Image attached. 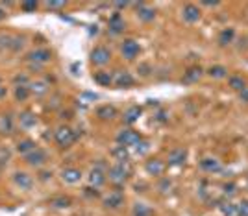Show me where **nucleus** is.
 <instances>
[{"label":"nucleus","mask_w":248,"mask_h":216,"mask_svg":"<svg viewBox=\"0 0 248 216\" xmlns=\"http://www.w3.org/2000/svg\"><path fill=\"white\" fill-rule=\"evenodd\" d=\"M54 141L60 148H71L76 143V133H74L71 128L67 126H60L56 131H54Z\"/></svg>","instance_id":"obj_1"},{"label":"nucleus","mask_w":248,"mask_h":216,"mask_svg":"<svg viewBox=\"0 0 248 216\" xmlns=\"http://www.w3.org/2000/svg\"><path fill=\"white\" fill-rule=\"evenodd\" d=\"M108 177H109V181L113 185H124L128 181V177H130V170L124 165H121V163H117V165L108 168Z\"/></svg>","instance_id":"obj_2"},{"label":"nucleus","mask_w":248,"mask_h":216,"mask_svg":"<svg viewBox=\"0 0 248 216\" xmlns=\"http://www.w3.org/2000/svg\"><path fill=\"white\" fill-rule=\"evenodd\" d=\"M111 61V50L104 44H98L91 50V63L96 65V67H104Z\"/></svg>","instance_id":"obj_3"},{"label":"nucleus","mask_w":248,"mask_h":216,"mask_svg":"<svg viewBox=\"0 0 248 216\" xmlns=\"http://www.w3.org/2000/svg\"><path fill=\"white\" fill-rule=\"evenodd\" d=\"M143 137L139 131H135L132 128H128V130H123V131H119L117 133V144H121V146H135V144L139 143Z\"/></svg>","instance_id":"obj_4"},{"label":"nucleus","mask_w":248,"mask_h":216,"mask_svg":"<svg viewBox=\"0 0 248 216\" xmlns=\"http://www.w3.org/2000/svg\"><path fill=\"white\" fill-rule=\"evenodd\" d=\"M24 161H26L30 166L41 168L43 165H46V161H48V154H46V150H43V148L37 146L33 152H30L28 155H24Z\"/></svg>","instance_id":"obj_5"},{"label":"nucleus","mask_w":248,"mask_h":216,"mask_svg":"<svg viewBox=\"0 0 248 216\" xmlns=\"http://www.w3.org/2000/svg\"><path fill=\"white\" fill-rule=\"evenodd\" d=\"M121 52H123L124 59L134 61L135 58L141 54V44L135 41V39H124L123 44H121Z\"/></svg>","instance_id":"obj_6"},{"label":"nucleus","mask_w":248,"mask_h":216,"mask_svg":"<svg viewBox=\"0 0 248 216\" xmlns=\"http://www.w3.org/2000/svg\"><path fill=\"white\" fill-rule=\"evenodd\" d=\"M106 179H108V170H104V165L98 163V165L89 172V185L94 187V188H98V187H102L104 183H106Z\"/></svg>","instance_id":"obj_7"},{"label":"nucleus","mask_w":248,"mask_h":216,"mask_svg":"<svg viewBox=\"0 0 248 216\" xmlns=\"http://www.w3.org/2000/svg\"><path fill=\"white\" fill-rule=\"evenodd\" d=\"M200 17H202L200 8L195 6V4H186V6L182 8V19H184L187 24H197V22L200 21Z\"/></svg>","instance_id":"obj_8"},{"label":"nucleus","mask_w":248,"mask_h":216,"mask_svg":"<svg viewBox=\"0 0 248 216\" xmlns=\"http://www.w3.org/2000/svg\"><path fill=\"white\" fill-rule=\"evenodd\" d=\"M145 170L148 175L159 177V175H163V172H165V163H163L161 159H157V157L148 159V161L145 163Z\"/></svg>","instance_id":"obj_9"},{"label":"nucleus","mask_w":248,"mask_h":216,"mask_svg":"<svg viewBox=\"0 0 248 216\" xmlns=\"http://www.w3.org/2000/svg\"><path fill=\"white\" fill-rule=\"evenodd\" d=\"M198 166H200V170H202V172H207V174H217V172L222 170L220 161L215 159V157H204V159L198 163Z\"/></svg>","instance_id":"obj_10"},{"label":"nucleus","mask_w":248,"mask_h":216,"mask_svg":"<svg viewBox=\"0 0 248 216\" xmlns=\"http://www.w3.org/2000/svg\"><path fill=\"white\" fill-rule=\"evenodd\" d=\"M52 59V52L48 48H37L28 54V61L35 63V65H45Z\"/></svg>","instance_id":"obj_11"},{"label":"nucleus","mask_w":248,"mask_h":216,"mask_svg":"<svg viewBox=\"0 0 248 216\" xmlns=\"http://www.w3.org/2000/svg\"><path fill=\"white\" fill-rule=\"evenodd\" d=\"M187 161V150L186 148H174L169 152V165L170 166H184Z\"/></svg>","instance_id":"obj_12"},{"label":"nucleus","mask_w":248,"mask_h":216,"mask_svg":"<svg viewBox=\"0 0 248 216\" xmlns=\"http://www.w3.org/2000/svg\"><path fill=\"white\" fill-rule=\"evenodd\" d=\"M113 83L117 87H121V89H128V87H132L135 83V78L128 71H119L115 74Z\"/></svg>","instance_id":"obj_13"},{"label":"nucleus","mask_w":248,"mask_h":216,"mask_svg":"<svg viewBox=\"0 0 248 216\" xmlns=\"http://www.w3.org/2000/svg\"><path fill=\"white\" fill-rule=\"evenodd\" d=\"M123 205H124V196L121 190H113V192H109V196L104 198V207H108V209H119V207Z\"/></svg>","instance_id":"obj_14"},{"label":"nucleus","mask_w":248,"mask_h":216,"mask_svg":"<svg viewBox=\"0 0 248 216\" xmlns=\"http://www.w3.org/2000/svg\"><path fill=\"white\" fill-rule=\"evenodd\" d=\"M13 181L17 187H21L22 190H31V187H33V177L28 172H15Z\"/></svg>","instance_id":"obj_15"},{"label":"nucleus","mask_w":248,"mask_h":216,"mask_svg":"<svg viewBox=\"0 0 248 216\" xmlns=\"http://www.w3.org/2000/svg\"><path fill=\"white\" fill-rule=\"evenodd\" d=\"M62 179L65 183H69V185H74V183H78L82 179V170L74 168V166H69V168H65L62 172Z\"/></svg>","instance_id":"obj_16"},{"label":"nucleus","mask_w":248,"mask_h":216,"mask_svg":"<svg viewBox=\"0 0 248 216\" xmlns=\"http://www.w3.org/2000/svg\"><path fill=\"white\" fill-rule=\"evenodd\" d=\"M137 17H139V21L143 22H152L155 19V10L148 8L145 4H137Z\"/></svg>","instance_id":"obj_17"},{"label":"nucleus","mask_w":248,"mask_h":216,"mask_svg":"<svg viewBox=\"0 0 248 216\" xmlns=\"http://www.w3.org/2000/svg\"><path fill=\"white\" fill-rule=\"evenodd\" d=\"M108 26H109V31L113 33V35H119L121 31H124V19L121 13H115L109 17V22H108Z\"/></svg>","instance_id":"obj_18"},{"label":"nucleus","mask_w":248,"mask_h":216,"mask_svg":"<svg viewBox=\"0 0 248 216\" xmlns=\"http://www.w3.org/2000/svg\"><path fill=\"white\" fill-rule=\"evenodd\" d=\"M111 157H113L117 163L124 165V163L130 159V152H128V148H126V146L117 144V146H113V148H111Z\"/></svg>","instance_id":"obj_19"},{"label":"nucleus","mask_w":248,"mask_h":216,"mask_svg":"<svg viewBox=\"0 0 248 216\" xmlns=\"http://www.w3.org/2000/svg\"><path fill=\"white\" fill-rule=\"evenodd\" d=\"M96 116H98L100 120H111V118L117 116V109H115L113 105L106 103V105H100V107L96 109Z\"/></svg>","instance_id":"obj_20"},{"label":"nucleus","mask_w":248,"mask_h":216,"mask_svg":"<svg viewBox=\"0 0 248 216\" xmlns=\"http://www.w3.org/2000/svg\"><path fill=\"white\" fill-rule=\"evenodd\" d=\"M204 71L200 67H189L186 72H184V82L186 83H197L200 78H202Z\"/></svg>","instance_id":"obj_21"},{"label":"nucleus","mask_w":248,"mask_h":216,"mask_svg":"<svg viewBox=\"0 0 248 216\" xmlns=\"http://www.w3.org/2000/svg\"><path fill=\"white\" fill-rule=\"evenodd\" d=\"M15 131V124H13V116L11 115H4L0 116V133L11 135Z\"/></svg>","instance_id":"obj_22"},{"label":"nucleus","mask_w":248,"mask_h":216,"mask_svg":"<svg viewBox=\"0 0 248 216\" xmlns=\"http://www.w3.org/2000/svg\"><path fill=\"white\" fill-rule=\"evenodd\" d=\"M93 80H94V83H98L100 87H109V85L113 83V76L106 71H98L93 74Z\"/></svg>","instance_id":"obj_23"},{"label":"nucleus","mask_w":248,"mask_h":216,"mask_svg":"<svg viewBox=\"0 0 248 216\" xmlns=\"http://www.w3.org/2000/svg\"><path fill=\"white\" fill-rule=\"evenodd\" d=\"M218 211H220V215L222 216H237V205L235 203H232V202H226V200H222V202H218Z\"/></svg>","instance_id":"obj_24"},{"label":"nucleus","mask_w":248,"mask_h":216,"mask_svg":"<svg viewBox=\"0 0 248 216\" xmlns=\"http://www.w3.org/2000/svg\"><path fill=\"white\" fill-rule=\"evenodd\" d=\"M143 113V107H139V105H132L126 113H124V122L126 124H134L139 120V116Z\"/></svg>","instance_id":"obj_25"},{"label":"nucleus","mask_w":248,"mask_h":216,"mask_svg":"<svg viewBox=\"0 0 248 216\" xmlns=\"http://www.w3.org/2000/svg\"><path fill=\"white\" fill-rule=\"evenodd\" d=\"M37 148V144H35V141H31V139H22V141H19V144H17V152L21 155H28L30 152H33Z\"/></svg>","instance_id":"obj_26"},{"label":"nucleus","mask_w":248,"mask_h":216,"mask_svg":"<svg viewBox=\"0 0 248 216\" xmlns=\"http://www.w3.org/2000/svg\"><path fill=\"white\" fill-rule=\"evenodd\" d=\"M228 85H230L233 91H237V93L247 89V82L243 80V76H237V74H233V76L228 78Z\"/></svg>","instance_id":"obj_27"},{"label":"nucleus","mask_w":248,"mask_h":216,"mask_svg":"<svg viewBox=\"0 0 248 216\" xmlns=\"http://www.w3.org/2000/svg\"><path fill=\"white\" fill-rule=\"evenodd\" d=\"M233 37H235V30L233 28H224V30H220V33H218V44L220 46H226V44H230V43L233 41Z\"/></svg>","instance_id":"obj_28"},{"label":"nucleus","mask_w":248,"mask_h":216,"mask_svg":"<svg viewBox=\"0 0 248 216\" xmlns=\"http://www.w3.org/2000/svg\"><path fill=\"white\" fill-rule=\"evenodd\" d=\"M50 205L56 209H67V207L73 205V200L69 196H54L50 200Z\"/></svg>","instance_id":"obj_29"},{"label":"nucleus","mask_w":248,"mask_h":216,"mask_svg":"<svg viewBox=\"0 0 248 216\" xmlns=\"http://www.w3.org/2000/svg\"><path fill=\"white\" fill-rule=\"evenodd\" d=\"M207 74H209L211 78H215V80H222V78L228 76V69L224 65H213V67L207 69Z\"/></svg>","instance_id":"obj_30"},{"label":"nucleus","mask_w":248,"mask_h":216,"mask_svg":"<svg viewBox=\"0 0 248 216\" xmlns=\"http://www.w3.org/2000/svg\"><path fill=\"white\" fill-rule=\"evenodd\" d=\"M19 120H21L22 128H33V126L37 124V118H35V115L30 113V111H24V113L19 115Z\"/></svg>","instance_id":"obj_31"},{"label":"nucleus","mask_w":248,"mask_h":216,"mask_svg":"<svg viewBox=\"0 0 248 216\" xmlns=\"http://www.w3.org/2000/svg\"><path fill=\"white\" fill-rule=\"evenodd\" d=\"M30 85H21V87H15V100L17 102H26L30 98Z\"/></svg>","instance_id":"obj_32"},{"label":"nucleus","mask_w":248,"mask_h":216,"mask_svg":"<svg viewBox=\"0 0 248 216\" xmlns=\"http://www.w3.org/2000/svg\"><path fill=\"white\" fill-rule=\"evenodd\" d=\"M48 91V83L43 82V80H39V82L35 83H30V93L35 94V96H41V94H45Z\"/></svg>","instance_id":"obj_33"},{"label":"nucleus","mask_w":248,"mask_h":216,"mask_svg":"<svg viewBox=\"0 0 248 216\" xmlns=\"http://www.w3.org/2000/svg\"><path fill=\"white\" fill-rule=\"evenodd\" d=\"M134 216H154V211L146 205V203H135Z\"/></svg>","instance_id":"obj_34"},{"label":"nucleus","mask_w":248,"mask_h":216,"mask_svg":"<svg viewBox=\"0 0 248 216\" xmlns=\"http://www.w3.org/2000/svg\"><path fill=\"white\" fill-rule=\"evenodd\" d=\"M11 43H13V35L10 33H2L0 35V50H11Z\"/></svg>","instance_id":"obj_35"},{"label":"nucleus","mask_w":248,"mask_h":216,"mask_svg":"<svg viewBox=\"0 0 248 216\" xmlns=\"http://www.w3.org/2000/svg\"><path fill=\"white\" fill-rule=\"evenodd\" d=\"M24 44V37L22 35H13V43H11V52H19Z\"/></svg>","instance_id":"obj_36"},{"label":"nucleus","mask_w":248,"mask_h":216,"mask_svg":"<svg viewBox=\"0 0 248 216\" xmlns=\"http://www.w3.org/2000/svg\"><path fill=\"white\" fill-rule=\"evenodd\" d=\"M11 159V152L6 146H0V165H6Z\"/></svg>","instance_id":"obj_37"},{"label":"nucleus","mask_w":248,"mask_h":216,"mask_svg":"<svg viewBox=\"0 0 248 216\" xmlns=\"http://www.w3.org/2000/svg\"><path fill=\"white\" fill-rule=\"evenodd\" d=\"M13 83L17 87H21V85H30V80L26 74H17V76H13Z\"/></svg>","instance_id":"obj_38"},{"label":"nucleus","mask_w":248,"mask_h":216,"mask_svg":"<svg viewBox=\"0 0 248 216\" xmlns=\"http://www.w3.org/2000/svg\"><path fill=\"white\" fill-rule=\"evenodd\" d=\"M148 148H150V144H148V141H143V139H141L139 143L135 144V152H137L139 155L146 154V152H148Z\"/></svg>","instance_id":"obj_39"},{"label":"nucleus","mask_w":248,"mask_h":216,"mask_svg":"<svg viewBox=\"0 0 248 216\" xmlns=\"http://www.w3.org/2000/svg\"><path fill=\"white\" fill-rule=\"evenodd\" d=\"M237 216H248V200H241L237 203Z\"/></svg>","instance_id":"obj_40"},{"label":"nucleus","mask_w":248,"mask_h":216,"mask_svg":"<svg viewBox=\"0 0 248 216\" xmlns=\"http://www.w3.org/2000/svg\"><path fill=\"white\" fill-rule=\"evenodd\" d=\"M21 8L26 11V13H31V11H35L39 8V4H37V2H22Z\"/></svg>","instance_id":"obj_41"},{"label":"nucleus","mask_w":248,"mask_h":216,"mask_svg":"<svg viewBox=\"0 0 248 216\" xmlns=\"http://www.w3.org/2000/svg\"><path fill=\"white\" fill-rule=\"evenodd\" d=\"M45 6H46L48 10H62V8L67 6V2H46Z\"/></svg>","instance_id":"obj_42"},{"label":"nucleus","mask_w":248,"mask_h":216,"mask_svg":"<svg viewBox=\"0 0 248 216\" xmlns=\"http://www.w3.org/2000/svg\"><path fill=\"white\" fill-rule=\"evenodd\" d=\"M222 188H224L222 192H224L226 196H232V194H235V192H237V190H235V185H233V183H226V185L222 187Z\"/></svg>","instance_id":"obj_43"},{"label":"nucleus","mask_w":248,"mask_h":216,"mask_svg":"<svg viewBox=\"0 0 248 216\" xmlns=\"http://www.w3.org/2000/svg\"><path fill=\"white\" fill-rule=\"evenodd\" d=\"M85 194L91 196V198H98L100 192H98V188H94V187H87V188H85Z\"/></svg>","instance_id":"obj_44"},{"label":"nucleus","mask_w":248,"mask_h":216,"mask_svg":"<svg viewBox=\"0 0 248 216\" xmlns=\"http://www.w3.org/2000/svg\"><path fill=\"white\" fill-rule=\"evenodd\" d=\"M157 188H159L161 192H167L165 188H170V181H169V179H163V181L159 183V187H157Z\"/></svg>","instance_id":"obj_45"},{"label":"nucleus","mask_w":248,"mask_h":216,"mask_svg":"<svg viewBox=\"0 0 248 216\" xmlns=\"http://www.w3.org/2000/svg\"><path fill=\"white\" fill-rule=\"evenodd\" d=\"M139 72H141V76H148V74H150V67H148V65H141V67H139Z\"/></svg>","instance_id":"obj_46"},{"label":"nucleus","mask_w":248,"mask_h":216,"mask_svg":"<svg viewBox=\"0 0 248 216\" xmlns=\"http://www.w3.org/2000/svg\"><path fill=\"white\" fill-rule=\"evenodd\" d=\"M239 98H241L243 102H247V103H248V87L245 89V91H241V93H239Z\"/></svg>","instance_id":"obj_47"},{"label":"nucleus","mask_w":248,"mask_h":216,"mask_svg":"<svg viewBox=\"0 0 248 216\" xmlns=\"http://www.w3.org/2000/svg\"><path fill=\"white\" fill-rule=\"evenodd\" d=\"M202 6H207V8H217L218 2H202Z\"/></svg>","instance_id":"obj_48"},{"label":"nucleus","mask_w":248,"mask_h":216,"mask_svg":"<svg viewBox=\"0 0 248 216\" xmlns=\"http://www.w3.org/2000/svg\"><path fill=\"white\" fill-rule=\"evenodd\" d=\"M48 177H52V174H50V172H41V179H43V181H46V179H48Z\"/></svg>","instance_id":"obj_49"},{"label":"nucleus","mask_w":248,"mask_h":216,"mask_svg":"<svg viewBox=\"0 0 248 216\" xmlns=\"http://www.w3.org/2000/svg\"><path fill=\"white\" fill-rule=\"evenodd\" d=\"M115 6H117V8H126V6H128V2H117Z\"/></svg>","instance_id":"obj_50"},{"label":"nucleus","mask_w":248,"mask_h":216,"mask_svg":"<svg viewBox=\"0 0 248 216\" xmlns=\"http://www.w3.org/2000/svg\"><path fill=\"white\" fill-rule=\"evenodd\" d=\"M4 96H6V87L0 85V98H4Z\"/></svg>","instance_id":"obj_51"},{"label":"nucleus","mask_w":248,"mask_h":216,"mask_svg":"<svg viewBox=\"0 0 248 216\" xmlns=\"http://www.w3.org/2000/svg\"><path fill=\"white\" fill-rule=\"evenodd\" d=\"M4 17H6V11L2 10V6H0V21H2V19H4Z\"/></svg>","instance_id":"obj_52"},{"label":"nucleus","mask_w":248,"mask_h":216,"mask_svg":"<svg viewBox=\"0 0 248 216\" xmlns=\"http://www.w3.org/2000/svg\"><path fill=\"white\" fill-rule=\"evenodd\" d=\"M0 85H2V80H0Z\"/></svg>","instance_id":"obj_53"}]
</instances>
